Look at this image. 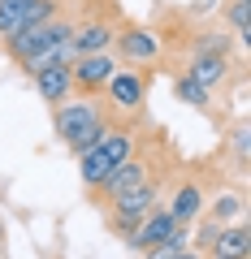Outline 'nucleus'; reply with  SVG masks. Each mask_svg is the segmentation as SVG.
I'll list each match as a JSON object with an SVG mask.
<instances>
[{
    "label": "nucleus",
    "mask_w": 251,
    "mask_h": 259,
    "mask_svg": "<svg viewBox=\"0 0 251 259\" xmlns=\"http://www.w3.org/2000/svg\"><path fill=\"white\" fill-rule=\"evenodd\" d=\"M143 117H130V121H113L109 130H104L100 139L91 143L87 151H78V177H83L87 190H95V186L104 182V177L113 173L117 164H126V160L139 151L143 143Z\"/></svg>",
    "instance_id": "obj_1"
},
{
    "label": "nucleus",
    "mask_w": 251,
    "mask_h": 259,
    "mask_svg": "<svg viewBox=\"0 0 251 259\" xmlns=\"http://www.w3.org/2000/svg\"><path fill=\"white\" fill-rule=\"evenodd\" d=\"M113 121H121V117L100 100V95H78V100H65V104H56V108H52V130H56V139L65 143L74 156L91 147L104 130L113 125Z\"/></svg>",
    "instance_id": "obj_2"
},
{
    "label": "nucleus",
    "mask_w": 251,
    "mask_h": 259,
    "mask_svg": "<svg viewBox=\"0 0 251 259\" xmlns=\"http://www.w3.org/2000/svg\"><path fill=\"white\" fill-rule=\"evenodd\" d=\"M160 194H165V173H156V177H148V182H139L134 190H126L121 199H113V203L100 207V212H104V221H109L113 233L130 238V233L148 221L152 207H160Z\"/></svg>",
    "instance_id": "obj_3"
},
{
    "label": "nucleus",
    "mask_w": 251,
    "mask_h": 259,
    "mask_svg": "<svg viewBox=\"0 0 251 259\" xmlns=\"http://www.w3.org/2000/svg\"><path fill=\"white\" fill-rule=\"evenodd\" d=\"M69 30H74V18H69V13L61 9L56 18L35 22V26L18 30V35H9V39H0V44H5V56H9L13 65H26V61H35V56L52 52L56 44H65V39H69Z\"/></svg>",
    "instance_id": "obj_4"
},
{
    "label": "nucleus",
    "mask_w": 251,
    "mask_h": 259,
    "mask_svg": "<svg viewBox=\"0 0 251 259\" xmlns=\"http://www.w3.org/2000/svg\"><path fill=\"white\" fill-rule=\"evenodd\" d=\"M156 173H165V164H156V156H152L148 147H139L126 164H117V168H113V173L91 190V203H95V207H109L113 199H121L126 190H134L139 182H148V177H156Z\"/></svg>",
    "instance_id": "obj_5"
},
{
    "label": "nucleus",
    "mask_w": 251,
    "mask_h": 259,
    "mask_svg": "<svg viewBox=\"0 0 251 259\" xmlns=\"http://www.w3.org/2000/svg\"><path fill=\"white\" fill-rule=\"evenodd\" d=\"M126 246L139 250V255H148V250H160V246L182 250V246H191V225H177L173 216L165 212V203H160V207H152L148 221H143L139 229L126 238Z\"/></svg>",
    "instance_id": "obj_6"
},
{
    "label": "nucleus",
    "mask_w": 251,
    "mask_h": 259,
    "mask_svg": "<svg viewBox=\"0 0 251 259\" xmlns=\"http://www.w3.org/2000/svg\"><path fill=\"white\" fill-rule=\"evenodd\" d=\"M148 69H130V65H117L113 78L104 82V104H109L117 117H143V100H148Z\"/></svg>",
    "instance_id": "obj_7"
},
{
    "label": "nucleus",
    "mask_w": 251,
    "mask_h": 259,
    "mask_svg": "<svg viewBox=\"0 0 251 259\" xmlns=\"http://www.w3.org/2000/svg\"><path fill=\"white\" fill-rule=\"evenodd\" d=\"M113 48H117V61H126L130 69H152L160 61V39L152 26H134V22H121L117 35H113Z\"/></svg>",
    "instance_id": "obj_8"
},
{
    "label": "nucleus",
    "mask_w": 251,
    "mask_h": 259,
    "mask_svg": "<svg viewBox=\"0 0 251 259\" xmlns=\"http://www.w3.org/2000/svg\"><path fill=\"white\" fill-rule=\"evenodd\" d=\"M65 9V0H0V39L18 35V30L48 22Z\"/></svg>",
    "instance_id": "obj_9"
},
{
    "label": "nucleus",
    "mask_w": 251,
    "mask_h": 259,
    "mask_svg": "<svg viewBox=\"0 0 251 259\" xmlns=\"http://www.w3.org/2000/svg\"><path fill=\"white\" fill-rule=\"evenodd\" d=\"M117 26H121V22L113 18V13H83V18H74L69 44H74L78 56H87V52H109Z\"/></svg>",
    "instance_id": "obj_10"
},
{
    "label": "nucleus",
    "mask_w": 251,
    "mask_h": 259,
    "mask_svg": "<svg viewBox=\"0 0 251 259\" xmlns=\"http://www.w3.org/2000/svg\"><path fill=\"white\" fill-rule=\"evenodd\" d=\"M160 199H165V212L173 216L177 225H195L199 212H204V203H208V190H204L199 177H182V182H173Z\"/></svg>",
    "instance_id": "obj_11"
},
{
    "label": "nucleus",
    "mask_w": 251,
    "mask_h": 259,
    "mask_svg": "<svg viewBox=\"0 0 251 259\" xmlns=\"http://www.w3.org/2000/svg\"><path fill=\"white\" fill-rule=\"evenodd\" d=\"M113 69H117V56H113V48H109V52H87V56H78V61L69 65L74 91H83V95H100L104 82L113 78Z\"/></svg>",
    "instance_id": "obj_12"
},
{
    "label": "nucleus",
    "mask_w": 251,
    "mask_h": 259,
    "mask_svg": "<svg viewBox=\"0 0 251 259\" xmlns=\"http://www.w3.org/2000/svg\"><path fill=\"white\" fill-rule=\"evenodd\" d=\"M186 74L195 78L199 87L217 91V87H225V78H230V56H225V52H191Z\"/></svg>",
    "instance_id": "obj_13"
},
{
    "label": "nucleus",
    "mask_w": 251,
    "mask_h": 259,
    "mask_svg": "<svg viewBox=\"0 0 251 259\" xmlns=\"http://www.w3.org/2000/svg\"><path fill=\"white\" fill-rule=\"evenodd\" d=\"M30 82H35V91L44 95L52 108H56V104H65L69 95H74V78H69V65H48V69H39Z\"/></svg>",
    "instance_id": "obj_14"
},
{
    "label": "nucleus",
    "mask_w": 251,
    "mask_h": 259,
    "mask_svg": "<svg viewBox=\"0 0 251 259\" xmlns=\"http://www.w3.org/2000/svg\"><path fill=\"white\" fill-rule=\"evenodd\" d=\"M247 250H251V229H247L242 221H234V225H221V233H217V242H212V250H208V255L247 259Z\"/></svg>",
    "instance_id": "obj_15"
},
{
    "label": "nucleus",
    "mask_w": 251,
    "mask_h": 259,
    "mask_svg": "<svg viewBox=\"0 0 251 259\" xmlns=\"http://www.w3.org/2000/svg\"><path fill=\"white\" fill-rule=\"evenodd\" d=\"M173 100L177 104H191V108H199V112H212V91L199 87L191 74H177L173 78Z\"/></svg>",
    "instance_id": "obj_16"
},
{
    "label": "nucleus",
    "mask_w": 251,
    "mask_h": 259,
    "mask_svg": "<svg viewBox=\"0 0 251 259\" xmlns=\"http://www.w3.org/2000/svg\"><path fill=\"white\" fill-rule=\"evenodd\" d=\"M242 194H217L212 203H208V221H217V225H234L242 216Z\"/></svg>",
    "instance_id": "obj_17"
},
{
    "label": "nucleus",
    "mask_w": 251,
    "mask_h": 259,
    "mask_svg": "<svg viewBox=\"0 0 251 259\" xmlns=\"http://www.w3.org/2000/svg\"><path fill=\"white\" fill-rule=\"evenodd\" d=\"M225 26L238 35V44L251 39V0H230L225 5Z\"/></svg>",
    "instance_id": "obj_18"
},
{
    "label": "nucleus",
    "mask_w": 251,
    "mask_h": 259,
    "mask_svg": "<svg viewBox=\"0 0 251 259\" xmlns=\"http://www.w3.org/2000/svg\"><path fill=\"white\" fill-rule=\"evenodd\" d=\"M234 168H238V173L247 168V125H242V121L234 125Z\"/></svg>",
    "instance_id": "obj_19"
},
{
    "label": "nucleus",
    "mask_w": 251,
    "mask_h": 259,
    "mask_svg": "<svg viewBox=\"0 0 251 259\" xmlns=\"http://www.w3.org/2000/svg\"><path fill=\"white\" fill-rule=\"evenodd\" d=\"M143 259H204L199 250H191V246H182V250H173V246H160V250H148Z\"/></svg>",
    "instance_id": "obj_20"
},
{
    "label": "nucleus",
    "mask_w": 251,
    "mask_h": 259,
    "mask_svg": "<svg viewBox=\"0 0 251 259\" xmlns=\"http://www.w3.org/2000/svg\"><path fill=\"white\" fill-rule=\"evenodd\" d=\"M208 259H225V255H208Z\"/></svg>",
    "instance_id": "obj_21"
}]
</instances>
